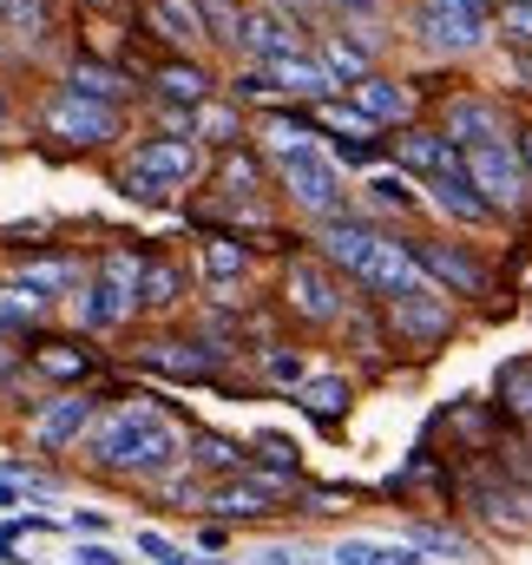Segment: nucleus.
I'll return each mask as SVG.
<instances>
[{
	"instance_id": "1",
	"label": "nucleus",
	"mask_w": 532,
	"mask_h": 565,
	"mask_svg": "<svg viewBox=\"0 0 532 565\" xmlns=\"http://www.w3.org/2000/svg\"><path fill=\"white\" fill-rule=\"evenodd\" d=\"M178 454H184V434L164 422L158 408H145V402L106 415V427L93 434V460L113 467V473H164Z\"/></svg>"
},
{
	"instance_id": "2",
	"label": "nucleus",
	"mask_w": 532,
	"mask_h": 565,
	"mask_svg": "<svg viewBox=\"0 0 532 565\" xmlns=\"http://www.w3.org/2000/svg\"><path fill=\"white\" fill-rule=\"evenodd\" d=\"M198 171H204L198 139H151V145H138L132 164H126V191L145 198V204H158V198H171V191L198 184Z\"/></svg>"
},
{
	"instance_id": "3",
	"label": "nucleus",
	"mask_w": 532,
	"mask_h": 565,
	"mask_svg": "<svg viewBox=\"0 0 532 565\" xmlns=\"http://www.w3.org/2000/svg\"><path fill=\"white\" fill-rule=\"evenodd\" d=\"M276 178H283V191H289L309 217H342V171H336V158H322L316 145L276 151Z\"/></svg>"
},
{
	"instance_id": "4",
	"label": "nucleus",
	"mask_w": 532,
	"mask_h": 565,
	"mask_svg": "<svg viewBox=\"0 0 532 565\" xmlns=\"http://www.w3.org/2000/svg\"><path fill=\"white\" fill-rule=\"evenodd\" d=\"M138 277H145V264H138L132 250H106V257H99V277L86 289V322H93V329L126 322L138 309Z\"/></svg>"
},
{
	"instance_id": "5",
	"label": "nucleus",
	"mask_w": 532,
	"mask_h": 565,
	"mask_svg": "<svg viewBox=\"0 0 532 565\" xmlns=\"http://www.w3.org/2000/svg\"><path fill=\"white\" fill-rule=\"evenodd\" d=\"M467 178L480 184V198L493 211H520L532 198V178H526V164L513 158V145H474L467 151Z\"/></svg>"
},
{
	"instance_id": "6",
	"label": "nucleus",
	"mask_w": 532,
	"mask_h": 565,
	"mask_svg": "<svg viewBox=\"0 0 532 565\" xmlns=\"http://www.w3.org/2000/svg\"><path fill=\"white\" fill-rule=\"evenodd\" d=\"M414 33L434 46V53H474L487 40V20L467 13L460 0H421L414 7Z\"/></svg>"
},
{
	"instance_id": "7",
	"label": "nucleus",
	"mask_w": 532,
	"mask_h": 565,
	"mask_svg": "<svg viewBox=\"0 0 532 565\" xmlns=\"http://www.w3.org/2000/svg\"><path fill=\"white\" fill-rule=\"evenodd\" d=\"M46 126H53V139H66V145H106L113 132H119V113L66 86V93L46 106Z\"/></svg>"
},
{
	"instance_id": "8",
	"label": "nucleus",
	"mask_w": 532,
	"mask_h": 565,
	"mask_svg": "<svg viewBox=\"0 0 532 565\" xmlns=\"http://www.w3.org/2000/svg\"><path fill=\"white\" fill-rule=\"evenodd\" d=\"M389 322H395V335L407 349H427V342H440L447 335V296L440 289H414V296H395L389 302Z\"/></svg>"
},
{
	"instance_id": "9",
	"label": "nucleus",
	"mask_w": 532,
	"mask_h": 565,
	"mask_svg": "<svg viewBox=\"0 0 532 565\" xmlns=\"http://www.w3.org/2000/svg\"><path fill=\"white\" fill-rule=\"evenodd\" d=\"M316 237H322L329 264H342V270H349L355 282H362V270L375 264V250L389 244V237H382L375 224H355V217H322V231H316Z\"/></svg>"
},
{
	"instance_id": "10",
	"label": "nucleus",
	"mask_w": 532,
	"mask_h": 565,
	"mask_svg": "<svg viewBox=\"0 0 532 565\" xmlns=\"http://www.w3.org/2000/svg\"><path fill=\"white\" fill-rule=\"evenodd\" d=\"M414 257H421L427 282H447L454 296H487V270L467 250H454V244H414Z\"/></svg>"
},
{
	"instance_id": "11",
	"label": "nucleus",
	"mask_w": 532,
	"mask_h": 565,
	"mask_svg": "<svg viewBox=\"0 0 532 565\" xmlns=\"http://www.w3.org/2000/svg\"><path fill=\"white\" fill-rule=\"evenodd\" d=\"M283 296H289V309H296V316H309V322H336V316H342V296H336V282L322 277L316 264H289Z\"/></svg>"
},
{
	"instance_id": "12",
	"label": "nucleus",
	"mask_w": 532,
	"mask_h": 565,
	"mask_svg": "<svg viewBox=\"0 0 532 565\" xmlns=\"http://www.w3.org/2000/svg\"><path fill=\"white\" fill-rule=\"evenodd\" d=\"M447 139L460 145V151H474V145H507V113L487 106V99H454V106H447Z\"/></svg>"
},
{
	"instance_id": "13",
	"label": "nucleus",
	"mask_w": 532,
	"mask_h": 565,
	"mask_svg": "<svg viewBox=\"0 0 532 565\" xmlns=\"http://www.w3.org/2000/svg\"><path fill=\"white\" fill-rule=\"evenodd\" d=\"M395 151H401V164H407V171H421L427 184L467 164V151H460V145L447 139V132H401V145H395Z\"/></svg>"
},
{
	"instance_id": "14",
	"label": "nucleus",
	"mask_w": 532,
	"mask_h": 565,
	"mask_svg": "<svg viewBox=\"0 0 532 565\" xmlns=\"http://www.w3.org/2000/svg\"><path fill=\"white\" fill-rule=\"evenodd\" d=\"M86 427H93V402H86V395H66V402H53V408L33 422V447H40V454H60V447L79 440Z\"/></svg>"
},
{
	"instance_id": "15",
	"label": "nucleus",
	"mask_w": 532,
	"mask_h": 565,
	"mask_svg": "<svg viewBox=\"0 0 532 565\" xmlns=\"http://www.w3.org/2000/svg\"><path fill=\"white\" fill-rule=\"evenodd\" d=\"M244 46H251L264 66H276V60H296V26H289L283 13L257 7V13H244Z\"/></svg>"
},
{
	"instance_id": "16",
	"label": "nucleus",
	"mask_w": 532,
	"mask_h": 565,
	"mask_svg": "<svg viewBox=\"0 0 532 565\" xmlns=\"http://www.w3.org/2000/svg\"><path fill=\"white\" fill-rule=\"evenodd\" d=\"M427 191H434V204H440L447 217H460V224H487V217H493V204L480 198V184L467 178V164H460V171H447V178H434Z\"/></svg>"
},
{
	"instance_id": "17",
	"label": "nucleus",
	"mask_w": 532,
	"mask_h": 565,
	"mask_svg": "<svg viewBox=\"0 0 532 565\" xmlns=\"http://www.w3.org/2000/svg\"><path fill=\"white\" fill-rule=\"evenodd\" d=\"M204 507L224 513V520H264L269 507H276V480H231V487H217Z\"/></svg>"
},
{
	"instance_id": "18",
	"label": "nucleus",
	"mask_w": 532,
	"mask_h": 565,
	"mask_svg": "<svg viewBox=\"0 0 532 565\" xmlns=\"http://www.w3.org/2000/svg\"><path fill=\"white\" fill-rule=\"evenodd\" d=\"M269 79H276V93H289V99H329V66H316V60H276V66H264Z\"/></svg>"
},
{
	"instance_id": "19",
	"label": "nucleus",
	"mask_w": 532,
	"mask_h": 565,
	"mask_svg": "<svg viewBox=\"0 0 532 565\" xmlns=\"http://www.w3.org/2000/svg\"><path fill=\"white\" fill-rule=\"evenodd\" d=\"M329 559L336 565H421V546L414 540H342Z\"/></svg>"
},
{
	"instance_id": "20",
	"label": "nucleus",
	"mask_w": 532,
	"mask_h": 565,
	"mask_svg": "<svg viewBox=\"0 0 532 565\" xmlns=\"http://www.w3.org/2000/svg\"><path fill=\"white\" fill-rule=\"evenodd\" d=\"M355 106L382 126V119H407V113H414V93H407V86H395V79H382V73H369V79L355 86Z\"/></svg>"
},
{
	"instance_id": "21",
	"label": "nucleus",
	"mask_w": 532,
	"mask_h": 565,
	"mask_svg": "<svg viewBox=\"0 0 532 565\" xmlns=\"http://www.w3.org/2000/svg\"><path fill=\"white\" fill-rule=\"evenodd\" d=\"M145 362H151L158 375H171V382H204V375H211V355L191 349V342H151Z\"/></svg>"
},
{
	"instance_id": "22",
	"label": "nucleus",
	"mask_w": 532,
	"mask_h": 565,
	"mask_svg": "<svg viewBox=\"0 0 532 565\" xmlns=\"http://www.w3.org/2000/svg\"><path fill=\"white\" fill-rule=\"evenodd\" d=\"M151 20L164 26V40H211L204 0H151Z\"/></svg>"
},
{
	"instance_id": "23",
	"label": "nucleus",
	"mask_w": 532,
	"mask_h": 565,
	"mask_svg": "<svg viewBox=\"0 0 532 565\" xmlns=\"http://www.w3.org/2000/svg\"><path fill=\"white\" fill-rule=\"evenodd\" d=\"M244 270H251V250L237 237H204V277L217 282V289H231Z\"/></svg>"
},
{
	"instance_id": "24",
	"label": "nucleus",
	"mask_w": 532,
	"mask_h": 565,
	"mask_svg": "<svg viewBox=\"0 0 532 565\" xmlns=\"http://www.w3.org/2000/svg\"><path fill=\"white\" fill-rule=\"evenodd\" d=\"M158 93H164V99L198 106V99L211 93V73H204V66H191V60H164V66H158Z\"/></svg>"
},
{
	"instance_id": "25",
	"label": "nucleus",
	"mask_w": 532,
	"mask_h": 565,
	"mask_svg": "<svg viewBox=\"0 0 532 565\" xmlns=\"http://www.w3.org/2000/svg\"><path fill=\"white\" fill-rule=\"evenodd\" d=\"M296 402H302L316 422H336V415L349 408V382H342V375H309V382L296 388Z\"/></svg>"
},
{
	"instance_id": "26",
	"label": "nucleus",
	"mask_w": 532,
	"mask_h": 565,
	"mask_svg": "<svg viewBox=\"0 0 532 565\" xmlns=\"http://www.w3.org/2000/svg\"><path fill=\"white\" fill-rule=\"evenodd\" d=\"M26 289H40V296H60V289H73L79 282V264H66V257H40V264H20V277Z\"/></svg>"
},
{
	"instance_id": "27",
	"label": "nucleus",
	"mask_w": 532,
	"mask_h": 565,
	"mask_svg": "<svg viewBox=\"0 0 532 565\" xmlns=\"http://www.w3.org/2000/svg\"><path fill=\"white\" fill-rule=\"evenodd\" d=\"M33 362H40L53 382H79V375L93 369V355H86V349H73V342H46V349H33Z\"/></svg>"
},
{
	"instance_id": "28",
	"label": "nucleus",
	"mask_w": 532,
	"mask_h": 565,
	"mask_svg": "<svg viewBox=\"0 0 532 565\" xmlns=\"http://www.w3.org/2000/svg\"><path fill=\"white\" fill-rule=\"evenodd\" d=\"M322 66H329V79H342V86H362V79H369V53L349 46V40H329V46H322Z\"/></svg>"
},
{
	"instance_id": "29",
	"label": "nucleus",
	"mask_w": 532,
	"mask_h": 565,
	"mask_svg": "<svg viewBox=\"0 0 532 565\" xmlns=\"http://www.w3.org/2000/svg\"><path fill=\"white\" fill-rule=\"evenodd\" d=\"M178 289H184V277H178L171 264H145V277H138V302H145V309H171Z\"/></svg>"
},
{
	"instance_id": "30",
	"label": "nucleus",
	"mask_w": 532,
	"mask_h": 565,
	"mask_svg": "<svg viewBox=\"0 0 532 565\" xmlns=\"http://www.w3.org/2000/svg\"><path fill=\"white\" fill-rule=\"evenodd\" d=\"M0 20H7V33L40 40V33H46V20H53V7H46V0H0Z\"/></svg>"
},
{
	"instance_id": "31",
	"label": "nucleus",
	"mask_w": 532,
	"mask_h": 565,
	"mask_svg": "<svg viewBox=\"0 0 532 565\" xmlns=\"http://www.w3.org/2000/svg\"><path fill=\"white\" fill-rule=\"evenodd\" d=\"M73 93H86V99H99V106H113L119 93H126V79L119 73H106V66H73V79H66Z\"/></svg>"
},
{
	"instance_id": "32",
	"label": "nucleus",
	"mask_w": 532,
	"mask_h": 565,
	"mask_svg": "<svg viewBox=\"0 0 532 565\" xmlns=\"http://www.w3.org/2000/svg\"><path fill=\"white\" fill-rule=\"evenodd\" d=\"M40 309H46L40 289H26V282H7V289H0V322H7V329H13V322H33Z\"/></svg>"
},
{
	"instance_id": "33",
	"label": "nucleus",
	"mask_w": 532,
	"mask_h": 565,
	"mask_svg": "<svg viewBox=\"0 0 532 565\" xmlns=\"http://www.w3.org/2000/svg\"><path fill=\"white\" fill-rule=\"evenodd\" d=\"M500 395L513 415H532V362H507L500 369Z\"/></svg>"
},
{
	"instance_id": "34",
	"label": "nucleus",
	"mask_w": 532,
	"mask_h": 565,
	"mask_svg": "<svg viewBox=\"0 0 532 565\" xmlns=\"http://www.w3.org/2000/svg\"><path fill=\"white\" fill-rule=\"evenodd\" d=\"M198 460L224 473V467H244V447H237V440H224V434H198Z\"/></svg>"
},
{
	"instance_id": "35",
	"label": "nucleus",
	"mask_w": 532,
	"mask_h": 565,
	"mask_svg": "<svg viewBox=\"0 0 532 565\" xmlns=\"http://www.w3.org/2000/svg\"><path fill=\"white\" fill-rule=\"evenodd\" d=\"M204 20H211V40H237L244 46V13L231 0H204Z\"/></svg>"
},
{
	"instance_id": "36",
	"label": "nucleus",
	"mask_w": 532,
	"mask_h": 565,
	"mask_svg": "<svg viewBox=\"0 0 532 565\" xmlns=\"http://www.w3.org/2000/svg\"><path fill=\"white\" fill-rule=\"evenodd\" d=\"M264 139L276 145V151H296V145H316V126H309V119H283V113H276Z\"/></svg>"
},
{
	"instance_id": "37",
	"label": "nucleus",
	"mask_w": 532,
	"mask_h": 565,
	"mask_svg": "<svg viewBox=\"0 0 532 565\" xmlns=\"http://www.w3.org/2000/svg\"><path fill=\"white\" fill-rule=\"evenodd\" d=\"M369 198H375L382 211H407V204H414V191H407V178H389V171H382V178H369Z\"/></svg>"
},
{
	"instance_id": "38",
	"label": "nucleus",
	"mask_w": 532,
	"mask_h": 565,
	"mask_svg": "<svg viewBox=\"0 0 532 565\" xmlns=\"http://www.w3.org/2000/svg\"><path fill=\"white\" fill-rule=\"evenodd\" d=\"M138 553H151L158 565H211V559H184V553H178L164 533H138Z\"/></svg>"
},
{
	"instance_id": "39",
	"label": "nucleus",
	"mask_w": 532,
	"mask_h": 565,
	"mask_svg": "<svg viewBox=\"0 0 532 565\" xmlns=\"http://www.w3.org/2000/svg\"><path fill=\"white\" fill-rule=\"evenodd\" d=\"M237 132V113H198L191 119V139H231Z\"/></svg>"
},
{
	"instance_id": "40",
	"label": "nucleus",
	"mask_w": 532,
	"mask_h": 565,
	"mask_svg": "<svg viewBox=\"0 0 532 565\" xmlns=\"http://www.w3.org/2000/svg\"><path fill=\"white\" fill-rule=\"evenodd\" d=\"M322 126H349V132H375V119L362 106H322Z\"/></svg>"
},
{
	"instance_id": "41",
	"label": "nucleus",
	"mask_w": 532,
	"mask_h": 565,
	"mask_svg": "<svg viewBox=\"0 0 532 565\" xmlns=\"http://www.w3.org/2000/svg\"><path fill=\"white\" fill-rule=\"evenodd\" d=\"M500 26H507L513 40H532V0H507V7H500Z\"/></svg>"
},
{
	"instance_id": "42",
	"label": "nucleus",
	"mask_w": 532,
	"mask_h": 565,
	"mask_svg": "<svg viewBox=\"0 0 532 565\" xmlns=\"http://www.w3.org/2000/svg\"><path fill=\"white\" fill-rule=\"evenodd\" d=\"M257 447H264V454H269V467H276V473H296V447H289L283 434H264Z\"/></svg>"
},
{
	"instance_id": "43",
	"label": "nucleus",
	"mask_w": 532,
	"mask_h": 565,
	"mask_svg": "<svg viewBox=\"0 0 532 565\" xmlns=\"http://www.w3.org/2000/svg\"><path fill=\"white\" fill-rule=\"evenodd\" d=\"M224 184L251 198V191H257V164H251V158H231V164H224Z\"/></svg>"
},
{
	"instance_id": "44",
	"label": "nucleus",
	"mask_w": 532,
	"mask_h": 565,
	"mask_svg": "<svg viewBox=\"0 0 532 565\" xmlns=\"http://www.w3.org/2000/svg\"><path fill=\"white\" fill-rule=\"evenodd\" d=\"M264 369H269V382H296V388H302V362H296V355H276V349H269Z\"/></svg>"
},
{
	"instance_id": "45",
	"label": "nucleus",
	"mask_w": 532,
	"mask_h": 565,
	"mask_svg": "<svg viewBox=\"0 0 532 565\" xmlns=\"http://www.w3.org/2000/svg\"><path fill=\"white\" fill-rule=\"evenodd\" d=\"M257 565H316L302 546H269V553H257Z\"/></svg>"
},
{
	"instance_id": "46",
	"label": "nucleus",
	"mask_w": 532,
	"mask_h": 565,
	"mask_svg": "<svg viewBox=\"0 0 532 565\" xmlns=\"http://www.w3.org/2000/svg\"><path fill=\"white\" fill-rule=\"evenodd\" d=\"M79 565H126L113 546H79Z\"/></svg>"
},
{
	"instance_id": "47",
	"label": "nucleus",
	"mask_w": 532,
	"mask_h": 565,
	"mask_svg": "<svg viewBox=\"0 0 532 565\" xmlns=\"http://www.w3.org/2000/svg\"><path fill=\"white\" fill-rule=\"evenodd\" d=\"M329 7H342V13H369V7H382V0H329Z\"/></svg>"
},
{
	"instance_id": "48",
	"label": "nucleus",
	"mask_w": 532,
	"mask_h": 565,
	"mask_svg": "<svg viewBox=\"0 0 532 565\" xmlns=\"http://www.w3.org/2000/svg\"><path fill=\"white\" fill-rule=\"evenodd\" d=\"M460 7H467V13H480V20H487V0H460Z\"/></svg>"
},
{
	"instance_id": "49",
	"label": "nucleus",
	"mask_w": 532,
	"mask_h": 565,
	"mask_svg": "<svg viewBox=\"0 0 532 565\" xmlns=\"http://www.w3.org/2000/svg\"><path fill=\"white\" fill-rule=\"evenodd\" d=\"M526 164H532V132H526Z\"/></svg>"
},
{
	"instance_id": "50",
	"label": "nucleus",
	"mask_w": 532,
	"mask_h": 565,
	"mask_svg": "<svg viewBox=\"0 0 532 565\" xmlns=\"http://www.w3.org/2000/svg\"><path fill=\"white\" fill-rule=\"evenodd\" d=\"M520 73H526V79H532V60H526V66H520Z\"/></svg>"
},
{
	"instance_id": "51",
	"label": "nucleus",
	"mask_w": 532,
	"mask_h": 565,
	"mask_svg": "<svg viewBox=\"0 0 532 565\" xmlns=\"http://www.w3.org/2000/svg\"><path fill=\"white\" fill-rule=\"evenodd\" d=\"M0 329H7V322H0Z\"/></svg>"
}]
</instances>
